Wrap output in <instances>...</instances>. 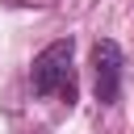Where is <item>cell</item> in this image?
<instances>
[{
    "label": "cell",
    "instance_id": "1",
    "mask_svg": "<svg viewBox=\"0 0 134 134\" xmlns=\"http://www.w3.org/2000/svg\"><path fill=\"white\" fill-rule=\"evenodd\" d=\"M29 84L38 96H54V100H75V42L71 38H59L50 46H42L34 54V67H29Z\"/></svg>",
    "mask_w": 134,
    "mask_h": 134
},
{
    "label": "cell",
    "instance_id": "2",
    "mask_svg": "<svg viewBox=\"0 0 134 134\" xmlns=\"http://www.w3.org/2000/svg\"><path fill=\"white\" fill-rule=\"evenodd\" d=\"M121 67H126L121 46L113 38H100L92 46V92H96L100 105H113L117 100V92H121Z\"/></svg>",
    "mask_w": 134,
    "mask_h": 134
}]
</instances>
